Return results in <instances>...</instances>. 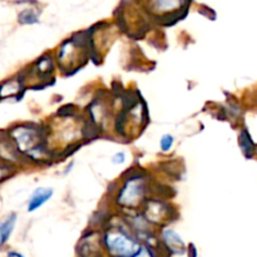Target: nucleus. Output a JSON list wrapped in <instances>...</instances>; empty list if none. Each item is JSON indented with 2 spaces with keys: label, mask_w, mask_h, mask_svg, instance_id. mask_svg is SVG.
<instances>
[{
  "label": "nucleus",
  "mask_w": 257,
  "mask_h": 257,
  "mask_svg": "<svg viewBox=\"0 0 257 257\" xmlns=\"http://www.w3.org/2000/svg\"><path fill=\"white\" fill-rule=\"evenodd\" d=\"M105 243L110 255L115 257H135L142 250L137 242L131 240V237L123 232L108 233Z\"/></svg>",
  "instance_id": "1"
},
{
  "label": "nucleus",
  "mask_w": 257,
  "mask_h": 257,
  "mask_svg": "<svg viewBox=\"0 0 257 257\" xmlns=\"http://www.w3.org/2000/svg\"><path fill=\"white\" fill-rule=\"evenodd\" d=\"M141 196H142V186L137 181H132V182L130 181L120 193L119 202L124 205H135L138 202Z\"/></svg>",
  "instance_id": "2"
},
{
  "label": "nucleus",
  "mask_w": 257,
  "mask_h": 257,
  "mask_svg": "<svg viewBox=\"0 0 257 257\" xmlns=\"http://www.w3.org/2000/svg\"><path fill=\"white\" fill-rule=\"evenodd\" d=\"M53 196V191L49 188H38L33 196L30 197L29 205H28V211L33 212V211L38 210L39 207H42L48 200Z\"/></svg>",
  "instance_id": "3"
},
{
  "label": "nucleus",
  "mask_w": 257,
  "mask_h": 257,
  "mask_svg": "<svg viewBox=\"0 0 257 257\" xmlns=\"http://www.w3.org/2000/svg\"><path fill=\"white\" fill-rule=\"evenodd\" d=\"M165 237V241L167 242V245L170 246L171 250L175 251V252H182V248H183V242L181 240L180 236L175 232V231H171L167 230L163 235Z\"/></svg>",
  "instance_id": "4"
},
{
  "label": "nucleus",
  "mask_w": 257,
  "mask_h": 257,
  "mask_svg": "<svg viewBox=\"0 0 257 257\" xmlns=\"http://www.w3.org/2000/svg\"><path fill=\"white\" fill-rule=\"evenodd\" d=\"M15 220H17V216L12 215L4 221V222L0 225V236H2V245H4L7 242V240L9 238V236L12 235L13 228L15 226Z\"/></svg>",
  "instance_id": "5"
},
{
  "label": "nucleus",
  "mask_w": 257,
  "mask_h": 257,
  "mask_svg": "<svg viewBox=\"0 0 257 257\" xmlns=\"http://www.w3.org/2000/svg\"><path fill=\"white\" fill-rule=\"evenodd\" d=\"M240 145L242 151L245 152V155L250 156L253 151V143L251 141V138L248 137V133L246 131H243L240 136Z\"/></svg>",
  "instance_id": "6"
},
{
  "label": "nucleus",
  "mask_w": 257,
  "mask_h": 257,
  "mask_svg": "<svg viewBox=\"0 0 257 257\" xmlns=\"http://www.w3.org/2000/svg\"><path fill=\"white\" fill-rule=\"evenodd\" d=\"M19 22L22 24H34L38 22V17L33 10H24L19 14Z\"/></svg>",
  "instance_id": "7"
},
{
  "label": "nucleus",
  "mask_w": 257,
  "mask_h": 257,
  "mask_svg": "<svg viewBox=\"0 0 257 257\" xmlns=\"http://www.w3.org/2000/svg\"><path fill=\"white\" fill-rule=\"evenodd\" d=\"M155 2L158 9L163 10V12L175 9V7L180 4V0H155Z\"/></svg>",
  "instance_id": "8"
},
{
  "label": "nucleus",
  "mask_w": 257,
  "mask_h": 257,
  "mask_svg": "<svg viewBox=\"0 0 257 257\" xmlns=\"http://www.w3.org/2000/svg\"><path fill=\"white\" fill-rule=\"evenodd\" d=\"M172 145H173V137L171 135H165L162 138H161V148H162L165 152L166 151L171 150Z\"/></svg>",
  "instance_id": "9"
},
{
  "label": "nucleus",
  "mask_w": 257,
  "mask_h": 257,
  "mask_svg": "<svg viewBox=\"0 0 257 257\" xmlns=\"http://www.w3.org/2000/svg\"><path fill=\"white\" fill-rule=\"evenodd\" d=\"M124 161H125L124 153H117V155L113 157V162L117 163V165H119V163H123Z\"/></svg>",
  "instance_id": "10"
},
{
  "label": "nucleus",
  "mask_w": 257,
  "mask_h": 257,
  "mask_svg": "<svg viewBox=\"0 0 257 257\" xmlns=\"http://www.w3.org/2000/svg\"><path fill=\"white\" fill-rule=\"evenodd\" d=\"M135 257H151V256H150V252H148L147 250H143L142 248V250H141Z\"/></svg>",
  "instance_id": "11"
},
{
  "label": "nucleus",
  "mask_w": 257,
  "mask_h": 257,
  "mask_svg": "<svg viewBox=\"0 0 257 257\" xmlns=\"http://www.w3.org/2000/svg\"><path fill=\"white\" fill-rule=\"evenodd\" d=\"M9 257H24V256H22V255H19V253H17V252H12L9 255Z\"/></svg>",
  "instance_id": "12"
},
{
  "label": "nucleus",
  "mask_w": 257,
  "mask_h": 257,
  "mask_svg": "<svg viewBox=\"0 0 257 257\" xmlns=\"http://www.w3.org/2000/svg\"><path fill=\"white\" fill-rule=\"evenodd\" d=\"M17 2H20V3H24V2H29V0H17Z\"/></svg>",
  "instance_id": "13"
}]
</instances>
